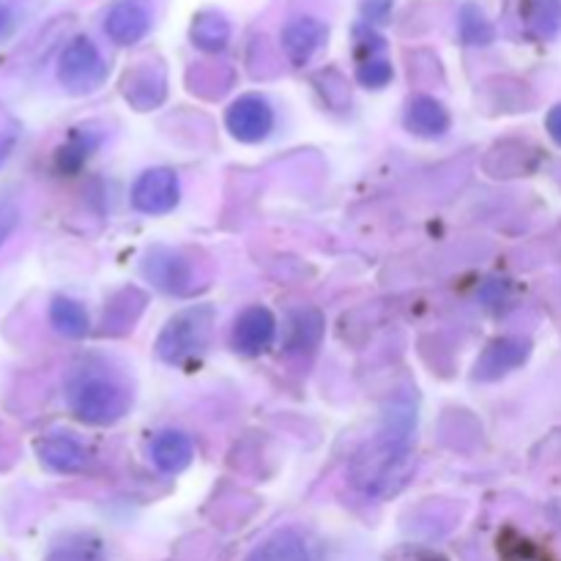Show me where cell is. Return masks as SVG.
<instances>
[{"label": "cell", "instance_id": "obj_1", "mask_svg": "<svg viewBox=\"0 0 561 561\" xmlns=\"http://www.w3.org/2000/svg\"><path fill=\"white\" fill-rule=\"evenodd\" d=\"M411 431H414L411 409H394L378 436L356 455L354 482L362 493L373 499H387L403 491L414 469Z\"/></svg>", "mask_w": 561, "mask_h": 561}, {"label": "cell", "instance_id": "obj_2", "mask_svg": "<svg viewBox=\"0 0 561 561\" xmlns=\"http://www.w3.org/2000/svg\"><path fill=\"white\" fill-rule=\"evenodd\" d=\"M66 405L82 425L110 427L131 409V387L121 373L99 362L75 367L66 381Z\"/></svg>", "mask_w": 561, "mask_h": 561}, {"label": "cell", "instance_id": "obj_3", "mask_svg": "<svg viewBox=\"0 0 561 561\" xmlns=\"http://www.w3.org/2000/svg\"><path fill=\"white\" fill-rule=\"evenodd\" d=\"M217 310L211 305H192L175 312L157 337V356L170 367H186L206 354L214 334Z\"/></svg>", "mask_w": 561, "mask_h": 561}, {"label": "cell", "instance_id": "obj_4", "mask_svg": "<svg viewBox=\"0 0 561 561\" xmlns=\"http://www.w3.org/2000/svg\"><path fill=\"white\" fill-rule=\"evenodd\" d=\"M142 274L151 279L153 288L170 296H195L208 285L206 263L197 261L186 250H170V247H153L142 261Z\"/></svg>", "mask_w": 561, "mask_h": 561}, {"label": "cell", "instance_id": "obj_5", "mask_svg": "<svg viewBox=\"0 0 561 561\" xmlns=\"http://www.w3.org/2000/svg\"><path fill=\"white\" fill-rule=\"evenodd\" d=\"M110 66L88 36L71 38L58 58V82L75 96H88L107 82Z\"/></svg>", "mask_w": 561, "mask_h": 561}, {"label": "cell", "instance_id": "obj_6", "mask_svg": "<svg viewBox=\"0 0 561 561\" xmlns=\"http://www.w3.org/2000/svg\"><path fill=\"white\" fill-rule=\"evenodd\" d=\"M225 126L233 140L244 142V146H257L272 137L274 126H277V113L266 96L244 93L225 110Z\"/></svg>", "mask_w": 561, "mask_h": 561}, {"label": "cell", "instance_id": "obj_7", "mask_svg": "<svg viewBox=\"0 0 561 561\" xmlns=\"http://www.w3.org/2000/svg\"><path fill=\"white\" fill-rule=\"evenodd\" d=\"M131 208L146 217H164L173 211L181 201L179 173L170 168H151L137 175L131 184Z\"/></svg>", "mask_w": 561, "mask_h": 561}, {"label": "cell", "instance_id": "obj_8", "mask_svg": "<svg viewBox=\"0 0 561 561\" xmlns=\"http://www.w3.org/2000/svg\"><path fill=\"white\" fill-rule=\"evenodd\" d=\"M277 340V318L268 307L252 305L236 316L233 327H230V348L239 356L255 359V356L266 354Z\"/></svg>", "mask_w": 561, "mask_h": 561}, {"label": "cell", "instance_id": "obj_9", "mask_svg": "<svg viewBox=\"0 0 561 561\" xmlns=\"http://www.w3.org/2000/svg\"><path fill=\"white\" fill-rule=\"evenodd\" d=\"M121 93L137 113L162 107L168 99V75L159 60H140L131 69H126L121 80Z\"/></svg>", "mask_w": 561, "mask_h": 561}, {"label": "cell", "instance_id": "obj_10", "mask_svg": "<svg viewBox=\"0 0 561 561\" xmlns=\"http://www.w3.org/2000/svg\"><path fill=\"white\" fill-rule=\"evenodd\" d=\"M153 14L146 0H115L104 14V33L118 47H135L151 33Z\"/></svg>", "mask_w": 561, "mask_h": 561}, {"label": "cell", "instance_id": "obj_11", "mask_svg": "<svg viewBox=\"0 0 561 561\" xmlns=\"http://www.w3.org/2000/svg\"><path fill=\"white\" fill-rule=\"evenodd\" d=\"M36 455L42 466L53 474H82L91 466V453L80 438L69 433H49L36 442Z\"/></svg>", "mask_w": 561, "mask_h": 561}, {"label": "cell", "instance_id": "obj_12", "mask_svg": "<svg viewBox=\"0 0 561 561\" xmlns=\"http://www.w3.org/2000/svg\"><path fill=\"white\" fill-rule=\"evenodd\" d=\"M531 354L529 340L520 337H496L485 345V351L480 354L474 365V378L477 381H499V378L510 376L513 370H518L520 365H526Z\"/></svg>", "mask_w": 561, "mask_h": 561}, {"label": "cell", "instance_id": "obj_13", "mask_svg": "<svg viewBox=\"0 0 561 561\" xmlns=\"http://www.w3.org/2000/svg\"><path fill=\"white\" fill-rule=\"evenodd\" d=\"M329 27L316 16H296L283 27V49L294 66L310 64L318 49L327 47Z\"/></svg>", "mask_w": 561, "mask_h": 561}, {"label": "cell", "instance_id": "obj_14", "mask_svg": "<svg viewBox=\"0 0 561 561\" xmlns=\"http://www.w3.org/2000/svg\"><path fill=\"white\" fill-rule=\"evenodd\" d=\"M403 124L411 135L422 137V140H442L453 129V115L436 96L420 93L405 107Z\"/></svg>", "mask_w": 561, "mask_h": 561}, {"label": "cell", "instance_id": "obj_15", "mask_svg": "<svg viewBox=\"0 0 561 561\" xmlns=\"http://www.w3.org/2000/svg\"><path fill=\"white\" fill-rule=\"evenodd\" d=\"M247 561H318L310 540L296 529H279L261 542Z\"/></svg>", "mask_w": 561, "mask_h": 561}, {"label": "cell", "instance_id": "obj_16", "mask_svg": "<svg viewBox=\"0 0 561 561\" xmlns=\"http://www.w3.org/2000/svg\"><path fill=\"white\" fill-rule=\"evenodd\" d=\"M195 458V444L186 433L164 431L153 436L151 460L162 474H181Z\"/></svg>", "mask_w": 561, "mask_h": 561}, {"label": "cell", "instance_id": "obj_17", "mask_svg": "<svg viewBox=\"0 0 561 561\" xmlns=\"http://www.w3.org/2000/svg\"><path fill=\"white\" fill-rule=\"evenodd\" d=\"M104 142V131L93 129V126H80L77 131H71L69 140L58 148L55 153V164H58L60 173H77L93 153L99 151V146Z\"/></svg>", "mask_w": 561, "mask_h": 561}, {"label": "cell", "instance_id": "obj_18", "mask_svg": "<svg viewBox=\"0 0 561 561\" xmlns=\"http://www.w3.org/2000/svg\"><path fill=\"white\" fill-rule=\"evenodd\" d=\"M190 38L201 53H208V55L222 53V49L230 44L228 16L219 14V11L214 9L201 11V14H195V20H192Z\"/></svg>", "mask_w": 561, "mask_h": 561}, {"label": "cell", "instance_id": "obj_19", "mask_svg": "<svg viewBox=\"0 0 561 561\" xmlns=\"http://www.w3.org/2000/svg\"><path fill=\"white\" fill-rule=\"evenodd\" d=\"M49 323L58 334L69 340H82L91 332V318L80 301L69 299V296H55L49 301Z\"/></svg>", "mask_w": 561, "mask_h": 561}, {"label": "cell", "instance_id": "obj_20", "mask_svg": "<svg viewBox=\"0 0 561 561\" xmlns=\"http://www.w3.org/2000/svg\"><path fill=\"white\" fill-rule=\"evenodd\" d=\"M526 27L542 42H551L561 33V0H526Z\"/></svg>", "mask_w": 561, "mask_h": 561}, {"label": "cell", "instance_id": "obj_21", "mask_svg": "<svg viewBox=\"0 0 561 561\" xmlns=\"http://www.w3.org/2000/svg\"><path fill=\"white\" fill-rule=\"evenodd\" d=\"M323 332V318L321 312L312 310V307H305V310H296L290 316V340L288 348L294 351H312L318 343H321Z\"/></svg>", "mask_w": 561, "mask_h": 561}, {"label": "cell", "instance_id": "obj_22", "mask_svg": "<svg viewBox=\"0 0 561 561\" xmlns=\"http://www.w3.org/2000/svg\"><path fill=\"white\" fill-rule=\"evenodd\" d=\"M47 561H107L102 540L91 535H71L49 551Z\"/></svg>", "mask_w": 561, "mask_h": 561}, {"label": "cell", "instance_id": "obj_23", "mask_svg": "<svg viewBox=\"0 0 561 561\" xmlns=\"http://www.w3.org/2000/svg\"><path fill=\"white\" fill-rule=\"evenodd\" d=\"M458 25H460V38H463L466 44L480 47V44L493 42V25L488 22V16L482 14L477 5H463V9H460Z\"/></svg>", "mask_w": 561, "mask_h": 561}, {"label": "cell", "instance_id": "obj_24", "mask_svg": "<svg viewBox=\"0 0 561 561\" xmlns=\"http://www.w3.org/2000/svg\"><path fill=\"white\" fill-rule=\"evenodd\" d=\"M392 77H394V69L383 55L359 60V69H356V80H359V85L370 88V91H381V88H387L389 82H392Z\"/></svg>", "mask_w": 561, "mask_h": 561}, {"label": "cell", "instance_id": "obj_25", "mask_svg": "<svg viewBox=\"0 0 561 561\" xmlns=\"http://www.w3.org/2000/svg\"><path fill=\"white\" fill-rule=\"evenodd\" d=\"M126 299H129V288L121 290V294L110 301L107 312H104V332H110V334L126 332V329H131V323L137 321V316H140V312L126 310L124 307Z\"/></svg>", "mask_w": 561, "mask_h": 561}, {"label": "cell", "instance_id": "obj_26", "mask_svg": "<svg viewBox=\"0 0 561 561\" xmlns=\"http://www.w3.org/2000/svg\"><path fill=\"white\" fill-rule=\"evenodd\" d=\"M25 22V5L22 0H0V44L9 42Z\"/></svg>", "mask_w": 561, "mask_h": 561}, {"label": "cell", "instance_id": "obj_27", "mask_svg": "<svg viewBox=\"0 0 561 561\" xmlns=\"http://www.w3.org/2000/svg\"><path fill=\"white\" fill-rule=\"evenodd\" d=\"M16 140H20V124L14 118H9L5 113H0V168L11 157Z\"/></svg>", "mask_w": 561, "mask_h": 561}, {"label": "cell", "instance_id": "obj_28", "mask_svg": "<svg viewBox=\"0 0 561 561\" xmlns=\"http://www.w3.org/2000/svg\"><path fill=\"white\" fill-rule=\"evenodd\" d=\"M394 0H362V16L367 25H383L392 20Z\"/></svg>", "mask_w": 561, "mask_h": 561}, {"label": "cell", "instance_id": "obj_29", "mask_svg": "<svg viewBox=\"0 0 561 561\" xmlns=\"http://www.w3.org/2000/svg\"><path fill=\"white\" fill-rule=\"evenodd\" d=\"M16 222H20V208L14 203H0V247L14 233Z\"/></svg>", "mask_w": 561, "mask_h": 561}, {"label": "cell", "instance_id": "obj_30", "mask_svg": "<svg viewBox=\"0 0 561 561\" xmlns=\"http://www.w3.org/2000/svg\"><path fill=\"white\" fill-rule=\"evenodd\" d=\"M546 124H548V135H551L553 140H557L561 146V104H559V107H553L551 113H548Z\"/></svg>", "mask_w": 561, "mask_h": 561}]
</instances>
